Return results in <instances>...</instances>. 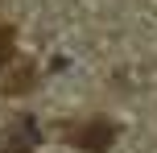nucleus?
<instances>
[{
    "label": "nucleus",
    "mask_w": 157,
    "mask_h": 153,
    "mask_svg": "<svg viewBox=\"0 0 157 153\" xmlns=\"http://www.w3.org/2000/svg\"><path fill=\"white\" fill-rule=\"evenodd\" d=\"M13 41H17L13 25H0V66H8V62H13Z\"/></svg>",
    "instance_id": "nucleus-4"
},
{
    "label": "nucleus",
    "mask_w": 157,
    "mask_h": 153,
    "mask_svg": "<svg viewBox=\"0 0 157 153\" xmlns=\"http://www.w3.org/2000/svg\"><path fill=\"white\" fill-rule=\"evenodd\" d=\"M33 145H41V132H37V124L25 116V120L8 132V141H4V149H0V153H33Z\"/></svg>",
    "instance_id": "nucleus-2"
},
{
    "label": "nucleus",
    "mask_w": 157,
    "mask_h": 153,
    "mask_svg": "<svg viewBox=\"0 0 157 153\" xmlns=\"http://www.w3.org/2000/svg\"><path fill=\"white\" fill-rule=\"evenodd\" d=\"M33 87V62H21L13 71V79L4 83V95H21V91H29Z\"/></svg>",
    "instance_id": "nucleus-3"
},
{
    "label": "nucleus",
    "mask_w": 157,
    "mask_h": 153,
    "mask_svg": "<svg viewBox=\"0 0 157 153\" xmlns=\"http://www.w3.org/2000/svg\"><path fill=\"white\" fill-rule=\"evenodd\" d=\"M66 141H71L75 149H83V153H108L116 145V124L103 120V116H91V120H83V124H71V128H66Z\"/></svg>",
    "instance_id": "nucleus-1"
}]
</instances>
